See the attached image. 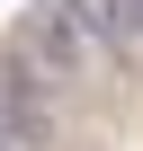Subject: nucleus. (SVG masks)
<instances>
[{
  "label": "nucleus",
  "instance_id": "obj_1",
  "mask_svg": "<svg viewBox=\"0 0 143 151\" xmlns=\"http://www.w3.org/2000/svg\"><path fill=\"white\" fill-rule=\"evenodd\" d=\"M90 27L72 18V0H45V9H27V27H18V62L36 71V89L45 80H81L90 71Z\"/></svg>",
  "mask_w": 143,
  "mask_h": 151
},
{
  "label": "nucleus",
  "instance_id": "obj_2",
  "mask_svg": "<svg viewBox=\"0 0 143 151\" xmlns=\"http://www.w3.org/2000/svg\"><path fill=\"white\" fill-rule=\"evenodd\" d=\"M72 18H81L107 53H134L143 45V0H72Z\"/></svg>",
  "mask_w": 143,
  "mask_h": 151
},
{
  "label": "nucleus",
  "instance_id": "obj_3",
  "mask_svg": "<svg viewBox=\"0 0 143 151\" xmlns=\"http://www.w3.org/2000/svg\"><path fill=\"white\" fill-rule=\"evenodd\" d=\"M0 151H9V107H0Z\"/></svg>",
  "mask_w": 143,
  "mask_h": 151
}]
</instances>
